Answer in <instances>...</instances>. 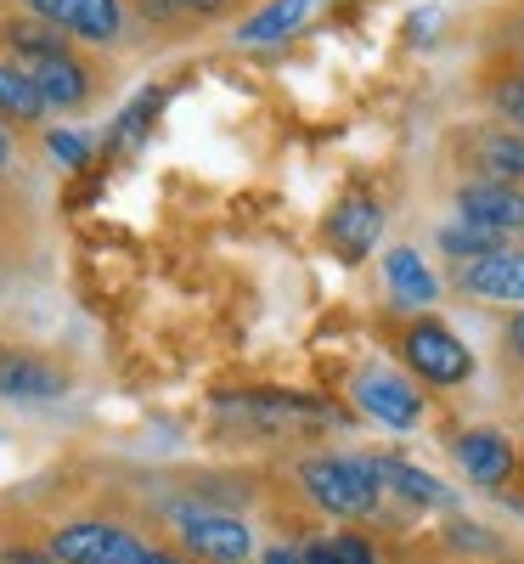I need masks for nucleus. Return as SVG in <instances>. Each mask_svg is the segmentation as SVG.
<instances>
[{
	"label": "nucleus",
	"mask_w": 524,
	"mask_h": 564,
	"mask_svg": "<svg viewBox=\"0 0 524 564\" xmlns=\"http://www.w3.org/2000/svg\"><path fill=\"white\" fill-rule=\"evenodd\" d=\"M451 452H457V463H462V475H468L473 486H485V491H502V486L513 480V468H518L513 441L496 435V430H468V435H457Z\"/></svg>",
	"instance_id": "9b49d317"
},
{
	"label": "nucleus",
	"mask_w": 524,
	"mask_h": 564,
	"mask_svg": "<svg viewBox=\"0 0 524 564\" xmlns=\"http://www.w3.org/2000/svg\"><path fill=\"white\" fill-rule=\"evenodd\" d=\"M321 0H265L260 12H249L243 23H237V40L243 45H276V40H288L294 29H305L316 18Z\"/></svg>",
	"instance_id": "ddd939ff"
},
{
	"label": "nucleus",
	"mask_w": 524,
	"mask_h": 564,
	"mask_svg": "<svg viewBox=\"0 0 524 564\" xmlns=\"http://www.w3.org/2000/svg\"><path fill=\"white\" fill-rule=\"evenodd\" d=\"M440 249L457 260V265H468V260H480V254H496L502 249V238L496 231H485V226H473V220H451V226H440Z\"/></svg>",
	"instance_id": "a211bd4d"
},
{
	"label": "nucleus",
	"mask_w": 524,
	"mask_h": 564,
	"mask_svg": "<svg viewBox=\"0 0 524 564\" xmlns=\"http://www.w3.org/2000/svg\"><path fill=\"white\" fill-rule=\"evenodd\" d=\"M350 395H356V406L372 423H384V430H417V423H423V390L406 379V372H395V367L356 372Z\"/></svg>",
	"instance_id": "423d86ee"
},
{
	"label": "nucleus",
	"mask_w": 524,
	"mask_h": 564,
	"mask_svg": "<svg viewBox=\"0 0 524 564\" xmlns=\"http://www.w3.org/2000/svg\"><path fill=\"white\" fill-rule=\"evenodd\" d=\"M68 390V372L34 350H0V395L7 401H57Z\"/></svg>",
	"instance_id": "f8f14e48"
},
{
	"label": "nucleus",
	"mask_w": 524,
	"mask_h": 564,
	"mask_svg": "<svg viewBox=\"0 0 524 564\" xmlns=\"http://www.w3.org/2000/svg\"><path fill=\"white\" fill-rule=\"evenodd\" d=\"M401 356H406V367L417 372V379L435 384V390H451V384L473 379V350L435 316H423V322L406 327V334H401Z\"/></svg>",
	"instance_id": "f03ea898"
},
{
	"label": "nucleus",
	"mask_w": 524,
	"mask_h": 564,
	"mask_svg": "<svg viewBox=\"0 0 524 564\" xmlns=\"http://www.w3.org/2000/svg\"><path fill=\"white\" fill-rule=\"evenodd\" d=\"M260 564H310V553L305 547H265Z\"/></svg>",
	"instance_id": "393cba45"
},
{
	"label": "nucleus",
	"mask_w": 524,
	"mask_h": 564,
	"mask_svg": "<svg viewBox=\"0 0 524 564\" xmlns=\"http://www.w3.org/2000/svg\"><path fill=\"white\" fill-rule=\"evenodd\" d=\"M175 12H193V18H220V12H231V0H175Z\"/></svg>",
	"instance_id": "b1692460"
},
{
	"label": "nucleus",
	"mask_w": 524,
	"mask_h": 564,
	"mask_svg": "<svg viewBox=\"0 0 524 564\" xmlns=\"http://www.w3.org/2000/svg\"><path fill=\"white\" fill-rule=\"evenodd\" d=\"M507 350H513V361H524V311L507 322Z\"/></svg>",
	"instance_id": "a878e982"
},
{
	"label": "nucleus",
	"mask_w": 524,
	"mask_h": 564,
	"mask_svg": "<svg viewBox=\"0 0 524 564\" xmlns=\"http://www.w3.org/2000/svg\"><path fill=\"white\" fill-rule=\"evenodd\" d=\"M372 475H378V486H384L390 497H401V502H412V508H451V491H446L435 475H423V468L401 463V457H378Z\"/></svg>",
	"instance_id": "2eb2a0df"
},
{
	"label": "nucleus",
	"mask_w": 524,
	"mask_h": 564,
	"mask_svg": "<svg viewBox=\"0 0 524 564\" xmlns=\"http://www.w3.org/2000/svg\"><path fill=\"white\" fill-rule=\"evenodd\" d=\"M153 108H159V90H148V97H141V102H135V108H130V113L113 124V141H135V135H141V124L153 119Z\"/></svg>",
	"instance_id": "4be33fe9"
},
{
	"label": "nucleus",
	"mask_w": 524,
	"mask_h": 564,
	"mask_svg": "<svg viewBox=\"0 0 524 564\" xmlns=\"http://www.w3.org/2000/svg\"><path fill=\"white\" fill-rule=\"evenodd\" d=\"M305 553H310V564H378L367 536H350V531L345 536H316Z\"/></svg>",
	"instance_id": "6ab92c4d"
},
{
	"label": "nucleus",
	"mask_w": 524,
	"mask_h": 564,
	"mask_svg": "<svg viewBox=\"0 0 524 564\" xmlns=\"http://www.w3.org/2000/svg\"><path fill=\"white\" fill-rule=\"evenodd\" d=\"M299 486L305 497L332 513V520H367V513H378V475L367 457H345V452H327V457H305L299 463Z\"/></svg>",
	"instance_id": "f257e3e1"
},
{
	"label": "nucleus",
	"mask_w": 524,
	"mask_h": 564,
	"mask_svg": "<svg viewBox=\"0 0 524 564\" xmlns=\"http://www.w3.org/2000/svg\"><path fill=\"white\" fill-rule=\"evenodd\" d=\"M491 102H496V113H502L513 130H524V79H496Z\"/></svg>",
	"instance_id": "aec40b11"
},
{
	"label": "nucleus",
	"mask_w": 524,
	"mask_h": 564,
	"mask_svg": "<svg viewBox=\"0 0 524 564\" xmlns=\"http://www.w3.org/2000/svg\"><path fill=\"white\" fill-rule=\"evenodd\" d=\"M40 23H52L68 40L85 45H119L124 40V0H18Z\"/></svg>",
	"instance_id": "20e7f679"
},
{
	"label": "nucleus",
	"mask_w": 524,
	"mask_h": 564,
	"mask_svg": "<svg viewBox=\"0 0 524 564\" xmlns=\"http://www.w3.org/2000/svg\"><path fill=\"white\" fill-rule=\"evenodd\" d=\"M45 553H52V564H141L148 542L113 520H74L45 536Z\"/></svg>",
	"instance_id": "7ed1b4c3"
},
{
	"label": "nucleus",
	"mask_w": 524,
	"mask_h": 564,
	"mask_svg": "<svg viewBox=\"0 0 524 564\" xmlns=\"http://www.w3.org/2000/svg\"><path fill=\"white\" fill-rule=\"evenodd\" d=\"M141 564H186V558L170 553V547H148V558H141Z\"/></svg>",
	"instance_id": "bb28decb"
},
{
	"label": "nucleus",
	"mask_w": 524,
	"mask_h": 564,
	"mask_svg": "<svg viewBox=\"0 0 524 564\" xmlns=\"http://www.w3.org/2000/svg\"><path fill=\"white\" fill-rule=\"evenodd\" d=\"M378 231H384V204H378L372 193H345L327 215V243L345 260H361L378 243Z\"/></svg>",
	"instance_id": "1a4fd4ad"
},
{
	"label": "nucleus",
	"mask_w": 524,
	"mask_h": 564,
	"mask_svg": "<svg viewBox=\"0 0 524 564\" xmlns=\"http://www.w3.org/2000/svg\"><path fill=\"white\" fill-rule=\"evenodd\" d=\"M18 68L34 79V90L45 97V108L79 113L90 97H97V74L74 57V45H68V52H52V57H29V63H18Z\"/></svg>",
	"instance_id": "0eeeda50"
},
{
	"label": "nucleus",
	"mask_w": 524,
	"mask_h": 564,
	"mask_svg": "<svg viewBox=\"0 0 524 564\" xmlns=\"http://www.w3.org/2000/svg\"><path fill=\"white\" fill-rule=\"evenodd\" d=\"M384 276H390V289H395L406 305H435V294H440V276L423 265L417 249H390V254H384Z\"/></svg>",
	"instance_id": "dca6fc26"
},
{
	"label": "nucleus",
	"mask_w": 524,
	"mask_h": 564,
	"mask_svg": "<svg viewBox=\"0 0 524 564\" xmlns=\"http://www.w3.org/2000/svg\"><path fill=\"white\" fill-rule=\"evenodd\" d=\"M473 170L496 186H518L524 181V130H480L473 135Z\"/></svg>",
	"instance_id": "4468645a"
},
{
	"label": "nucleus",
	"mask_w": 524,
	"mask_h": 564,
	"mask_svg": "<svg viewBox=\"0 0 524 564\" xmlns=\"http://www.w3.org/2000/svg\"><path fill=\"white\" fill-rule=\"evenodd\" d=\"M457 215L496 231V238H513V231H524V193L518 186H496V181H468L457 193Z\"/></svg>",
	"instance_id": "9d476101"
},
{
	"label": "nucleus",
	"mask_w": 524,
	"mask_h": 564,
	"mask_svg": "<svg viewBox=\"0 0 524 564\" xmlns=\"http://www.w3.org/2000/svg\"><path fill=\"white\" fill-rule=\"evenodd\" d=\"M181 547L204 558V564H243L254 558V531L237 520V513H220V508H181Z\"/></svg>",
	"instance_id": "39448f33"
},
{
	"label": "nucleus",
	"mask_w": 524,
	"mask_h": 564,
	"mask_svg": "<svg viewBox=\"0 0 524 564\" xmlns=\"http://www.w3.org/2000/svg\"><path fill=\"white\" fill-rule=\"evenodd\" d=\"M457 289L473 300H496V305H524V249H496L457 265Z\"/></svg>",
	"instance_id": "6e6552de"
},
{
	"label": "nucleus",
	"mask_w": 524,
	"mask_h": 564,
	"mask_svg": "<svg viewBox=\"0 0 524 564\" xmlns=\"http://www.w3.org/2000/svg\"><path fill=\"white\" fill-rule=\"evenodd\" d=\"M52 153H57L63 164H74V170H79V164L90 159V148H85V135H68V130H52Z\"/></svg>",
	"instance_id": "5701e85b"
},
{
	"label": "nucleus",
	"mask_w": 524,
	"mask_h": 564,
	"mask_svg": "<svg viewBox=\"0 0 524 564\" xmlns=\"http://www.w3.org/2000/svg\"><path fill=\"white\" fill-rule=\"evenodd\" d=\"M446 542H451L457 553H496V536H491L485 525H468V520H451Z\"/></svg>",
	"instance_id": "412c9836"
},
{
	"label": "nucleus",
	"mask_w": 524,
	"mask_h": 564,
	"mask_svg": "<svg viewBox=\"0 0 524 564\" xmlns=\"http://www.w3.org/2000/svg\"><path fill=\"white\" fill-rule=\"evenodd\" d=\"M7 164H12V135L0 130V170H7Z\"/></svg>",
	"instance_id": "cd10ccee"
},
{
	"label": "nucleus",
	"mask_w": 524,
	"mask_h": 564,
	"mask_svg": "<svg viewBox=\"0 0 524 564\" xmlns=\"http://www.w3.org/2000/svg\"><path fill=\"white\" fill-rule=\"evenodd\" d=\"M40 113H45V97L34 90V79H29L18 63H0V119L34 124Z\"/></svg>",
	"instance_id": "f3484780"
}]
</instances>
